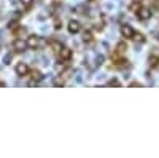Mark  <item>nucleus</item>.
<instances>
[{
    "instance_id": "1",
    "label": "nucleus",
    "mask_w": 159,
    "mask_h": 158,
    "mask_svg": "<svg viewBox=\"0 0 159 158\" xmlns=\"http://www.w3.org/2000/svg\"><path fill=\"white\" fill-rule=\"evenodd\" d=\"M25 42H27V48H30V50H37V48H40L43 45V38L40 37V35H29L27 38H25Z\"/></svg>"
},
{
    "instance_id": "2",
    "label": "nucleus",
    "mask_w": 159,
    "mask_h": 158,
    "mask_svg": "<svg viewBox=\"0 0 159 158\" xmlns=\"http://www.w3.org/2000/svg\"><path fill=\"white\" fill-rule=\"evenodd\" d=\"M57 55H59V59H61L62 62H67V61L72 59V50L67 48V46H61V50H59Z\"/></svg>"
},
{
    "instance_id": "3",
    "label": "nucleus",
    "mask_w": 159,
    "mask_h": 158,
    "mask_svg": "<svg viewBox=\"0 0 159 158\" xmlns=\"http://www.w3.org/2000/svg\"><path fill=\"white\" fill-rule=\"evenodd\" d=\"M15 70H16V74H18L19 77H25V75H29V72H30L29 65L25 64V62H19V64H16Z\"/></svg>"
},
{
    "instance_id": "4",
    "label": "nucleus",
    "mask_w": 159,
    "mask_h": 158,
    "mask_svg": "<svg viewBox=\"0 0 159 158\" xmlns=\"http://www.w3.org/2000/svg\"><path fill=\"white\" fill-rule=\"evenodd\" d=\"M13 48H15L16 53H24L25 50H27V42L22 40V38H16L15 43H13Z\"/></svg>"
},
{
    "instance_id": "5",
    "label": "nucleus",
    "mask_w": 159,
    "mask_h": 158,
    "mask_svg": "<svg viewBox=\"0 0 159 158\" xmlns=\"http://www.w3.org/2000/svg\"><path fill=\"white\" fill-rule=\"evenodd\" d=\"M137 16H139V19H142V21H147V19L151 18V10L143 8V5H142V8L137 11Z\"/></svg>"
},
{
    "instance_id": "6",
    "label": "nucleus",
    "mask_w": 159,
    "mask_h": 158,
    "mask_svg": "<svg viewBox=\"0 0 159 158\" xmlns=\"http://www.w3.org/2000/svg\"><path fill=\"white\" fill-rule=\"evenodd\" d=\"M121 34H123V37H124V38H132V37H134V34H135V31L132 29L130 26L123 24V26H121Z\"/></svg>"
},
{
    "instance_id": "7",
    "label": "nucleus",
    "mask_w": 159,
    "mask_h": 158,
    "mask_svg": "<svg viewBox=\"0 0 159 158\" xmlns=\"http://www.w3.org/2000/svg\"><path fill=\"white\" fill-rule=\"evenodd\" d=\"M80 29H81V24H80L78 21H70L69 22V32L70 34H78Z\"/></svg>"
},
{
    "instance_id": "8",
    "label": "nucleus",
    "mask_w": 159,
    "mask_h": 158,
    "mask_svg": "<svg viewBox=\"0 0 159 158\" xmlns=\"http://www.w3.org/2000/svg\"><path fill=\"white\" fill-rule=\"evenodd\" d=\"M81 40H83V43H91L92 40H94V37H92V32L91 31H83V34H81Z\"/></svg>"
},
{
    "instance_id": "9",
    "label": "nucleus",
    "mask_w": 159,
    "mask_h": 158,
    "mask_svg": "<svg viewBox=\"0 0 159 158\" xmlns=\"http://www.w3.org/2000/svg\"><path fill=\"white\" fill-rule=\"evenodd\" d=\"M29 75H32V83H38V82H42V80H43V75L40 74L38 70H30Z\"/></svg>"
},
{
    "instance_id": "10",
    "label": "nucleus",
    "mask_w": 159,
    "mask_h": 158,
    "mask_svg": "<svg viewBox=\"0 0 159 158\" xmlns=\"http://www.w3.org/2000/svg\"><path fill=\"white\" fill-rule=\"evenodd\" d=\"M140 8H142V2H132L130 7H129V10H130L132 13H137Z\"/></svg>"
},
{
    "instance_id": "11",
    "label": "nucleus",
    "mask_w": 159,
    "mask_h": 158,
    "mask_svg": "<svg viewBox=\"0 0 159 158\" xmlns=\"http://www.w3.org/2000/svg\"><path fill=\"white\" fill-rule=\"evenodd\" d=\"M132 38H134L135 42H139V43H145V35H142V34H139V32H135Z\"/></svg>"
},
{
    "instance_id": "12",
    "label": "nucleus",
    "mask_w": 159,
    "mask_h": 158,
    "mask_svg": "<svg viewBox=\"0 0 159 158\" xmlns=\"http://www.w3.org/2000/svg\"><path fill=\"white\" fill-rule=\"evenodd\" d=\"M157 64H159V58H156V56H150V67H156Z\"/></svg>"
},
{
    "instance_id": "13",
    "label": "nucleus",
    "mask_w": 159,
    "mask_h": 158,
    "mask_svg": "<svg viewBox=\"0 0 159 158\" xmlns=\"http://www.w3.org/2000/svg\"><path fill=\"white\" fill-rule=\"evenodd\" d=\"M124 50H126V42H121V43L116 46V53H118V55H121Z\"/></svg>"
},
{
    "instance_id": "14",
    "label": "nucleus",
    "mask_w": 159,
    "mask_h": 158,
    "mask_svg": "<svg viewBox=\"0 0 159 158\" xmlns=\"http://www.w3.org/2000/svg\"><path fill=\"white\" fill-rule=\"evenodd\" d=\"M19 2H21L25 8H30V7H32V3H34V0H19Z\"/></svg>"
},
{
    "instance_id": "15",
    "label": "nucleus",
    "mask_w": 159,
    "mask_h": 158,
    "mask_svg": "<svg viewBox=\"0 0 159 158\" xmlns=\"http://www.w3.org/2000/svg\"><path fill=\"white\" fill-rule=\"evenodd\" d=\"M107 86H119V82H118V78H111L110 82H107Z\"/></svg>"
},
{
    "instance_id": "16",
    "label": "nucleus",
    "mask_w": 159,
    "mask_h": 158,
    "mask_svg": "<svg viewBox=\"0 0 159 158\" xmlns=\"http://www.w3.org/2000/svg\"><path fill=\"white\" fill-rule=\"evenodd\" d=\"M61 46H62V45H59L57 42H52V43H51V48H52V50H56V53H59Z\"/></svg>"
},
{
    "instance_id": "17",
    "label": "nucleus",
    "mask_w": 159,
    "mask_h": 158,
    "mask_svg": "<svg viewBox=\"0 0 159 158\" xmlns=\"http://www.w3.org/2000/svg\"><path fill=\"white\" fill-rule=\"evenodd\" d=\"M10 61H11V55H8V56L5 58V61H3V62H5V64H10Z\"/></svg>"
},
{
    "instance_id": "18",
    "label": "nucleus",
    "mask_w": 159,
    "mask_h": 158,
    "mask_svg": "<svg viewBox=\"0 0 159 158\" xmlns=\"http://www.w3.org/2000/svg\"><path fill=\"white\" fill-rule=\"evenodd\" d=\"M154 37H156V38H159V34H154Z\"/></svg>"
},
{
    "instance_id": "19",
    "label": "nucleus",
    "mask_w": 159,
    "mask_h": 158,
    "mask_svg": "<svg viewBox=\"0 0 159 158\" xmlns=\"http://www.w3.org/2000/svg\"><path fill=\"white\" fill-rule=\"evenodd\" d=\"M132 2H142V0H132Z\"/></svg>"
}]
</instances>
